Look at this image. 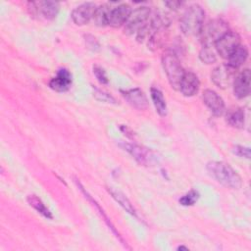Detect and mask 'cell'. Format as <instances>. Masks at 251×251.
<instances>
[{
	"instance_id": "obj_1",
	"label": "cell",
	"mask_w": 251,
	"mask_h": 251,
	"mask_svg": "<svg viewBox=\"0 0 251 251\" xmlns=\"http://www.w3.org/2000/svg\"><path fill=\"white\" fill-rule=\"evenodd\" d=\"M206 169L214 179L226 187L239 189L242 185L241 176L225 162L211 161L206 165Z\"/></svg>"
},
{
	"instance_id": "obj_2",
	"label": "cell",
	"mask_w": 251,
	"mask_h": 251,
	"mask_svg": "<svg viewBox=\"0 0 251 251\" xmlns=\"http://www.w3.org/2000/svg\"><path fill=\"white\" fill-rule=\"evenodd\" d=\"M205 12L201 6L194 4L189 6L183 13L179 26L185 35H199L204 25Z\"/></svg>"
},
{
	"instance_id": "obj_3",
	"label": "cell",
	"mask_w": 251,
	"mask_h": 251,
	"mask_svg": "<svg viewBox=\"0 0 251 251\" xmlns=\"http://www.w3.org/2000/svg\"><path fill=\"white\" fill-rule=\"evenodd\" d=\"M150 16V9L141 6L131 11L127 21L125 24V32L128 35H136L137 39H142L145 35L147 22Z\"/></svg>"
},
{
	"instance_id": "obj_4",
	"label": "cell",
	"mask_w": 251,
	"mask_h": 251,
	"mask_svg": "<svg viewBox=\"0 0 251 251\" xmlns=\"http://www.w3.org/2000/svg\"><path fill=\"white\" fill-rule=\"evenodd\" d=\"M162 65L171 86L174 89L178 90L185 73L179 59L173 53H167L162 58Z\"/></svg>"
},
{
	"instance_id": "obj_5",
	"label": "cell",
	"mask_w": 251,
	"mask_h": 251,
	"mask_svg": "<svg viewBox=\"0 0 251 251\" xmlns=\"http://www.w3.org/2000/svg\"><path fill=\"white\" fill-rule=\"evenodd\" d=\"M228 31L227 24L221 19H214L203 25L200 32V38L203 46L211 47Z\"/></svg>"
},
{
	"instance_id": "obj_6",
	"label": "cell",
	"mask_w": 251,
	"mask_h": 251,
	"mask_svg": "<svg viewBox=\"0 0 251 251\" xmlns=\"http://www.w3.org/2000/svg\"><path fill=\"white\" fill-rule=\"evenodd\" d=\"M27 8L31 16L51 21L57 17L60 5L55 1H39L29 2Z\"/></svg>"
},
{
	"instance_id": "obj_7",
	"label": "cell",
	"mask_w": 251,
	"mask_h": 251,
	"mask_svg": "<svg viewBox=\"0 0 251 251\" xmlns=\"http://www.w3.org/2000/svg\"><path fill=\"white\" fill-rule=\"evenodd\" d=\"M124 150H126L129 155L132 156L139 164L144 166H149L157 161L156 155L148 148L140 146L135 143H129L123 141L120 144Z\"/></svg>"
},
{
	"instance_id": "obj_8",
	"label": "cell",
	"mask_w": 251,
	"mask_h": 251,
	"mask_svg": "<svg viewBox=\"0 0 251 251\" xmlns=\"http://www.w3.org/2000/svg\"><path fill=\"white\" fill-rule=\"evenodd\" d=\"M240 45V36L234 31H227L216 43L215 49L217 53L225 59H227L231 53Z\"/></svg>"
},
{
	"instance_id": "obj_9",
	"label": "cell",
	"mask_w": 251,
	"mask_h": 251,
	"mask_svg": "<svg viewBox=\"0 0 251 251\" xmlns=\"http://www.w3.org/2000/svg\"><path fill=\"white\" fill-rule=\"evenodd\" d=\"M234 77H235V69L231 68L227 64L220 65L216 67L211 74V78L213 82L221 88H226V87H228L230 84H232Z\"/></svg>"
},
{
	"instance_id": "obj_10",
	"label": "cell",
	"mask_w": 251,
	"mask_h": 251,
	"mask_svg": "<svg viewBox=\"0 0 251 251\" xmlns=\"http://www.w3.org/2000/svg\"><path fill=\"white\" fill-rule=\"evenodd\" d=\"M96 8V5L92 2H86L75 7L71 15L73 22L77 25H83L88 24L89 21L93 19Z\"/></svg>"
},
{
	"instance_id": "obj_11",
	"label": "cell",
	"mask_w": 251,
	"mask_h": 251,
	"mask_svg": "<svg viewBox=\"0 0 251 251\" xmlns=\"http://www.w3.org/2000/svg\"><path fill=\"white\" fill-rule=\"evenodd\" d=\"M202 99L214 116L219 117L225 113V102L216 91L212 89H205L202 94Z\"/></svg>"
},
{
	"instance_id": "obj_12",
	"label": "cell",
	"mask_w": 251,
	"mask_h": 251,
	"mask_svg": "<svg viewBox=\"0 0 251 251\" xmlns=\"http://www.w3.org/2000/svg\"><path fill=\"white\" fill-rule=\"evenodd\" d=\"M250 78L251 74L249 69L243 70L234 77L232 82L233 93L237 98L243 99L250 94Z\"/></svg>"
},
{
	"instance_id": "obj_13",
	"label": "cell",
	"mask_w": 251,
	"mask_h": 251,
	"mask_svg": "<svg viewBox=\"0 0 251 251\" xmlns=\"http://www.w3.org/2000/svg\"><path fill=\"white\" fill-rule=\"evenodd\" d=\"M130 13L131 9L127 4H120L112 8L108 18V25L113 27H120L124 25L127 21Z\"/></svg>"
},
{
	"instance_id": "obj_14",
	"label": "cell",
	"mask_w": 251,
	"mask_h": 251,
	"mask_svg": "<svg viewBox=\"0 0 251 251\" xmlns=\"http://www.w3.org/2000/svg\"><path fill=\"white\" fill-rule=\"evenodd\" d=\"M72 84V75L67 69H60L57 75L49 81V87L56 92L69 90Z\"/></svg>"
},
{
	"instance_id": "obj_15",
	"label": "cell",
	"mask_w": 251,
	"mask_h": 251,
	"mask_svg": "<svg viewBox=\"0 0 251 251\" xmlns=\"http://www.w3.org/2000/svg\"><path fill=\"white\" fill-rule=\"evenodd\" d=\"M200 87L198 76L192 72H185L179 85V91L186 97L195 95Z\"/></svg>"
},
{
	"instance_id": "obj_16",
	"label": "cell",
	"mask_w": 251,
	"mask_h": 251,
	"mask_svg": "<svg viewBox=\"0 0 251 251\" xmlns=\"http://www.w3.org/2000/svg\"><path fill=\"white\" fill-rule=\"evenodd\" d=\"M124 98L135 109L145 110L148 106V100L145 93L140 88H132L122 91Z\"/></svg>"
},
{
	"instance_id": "obj_17",
	"label": "cell",
	"mask_w": 251,
	"mask_h": 251,
	"mask_svg": "<svg viewBox=\"0 0 251 251\" xmlns=\"http://www.w3.org/2000/svg\"><path fill=\"white\" fill-rule=\"evenodd\" d=\"M109 193L112 195V197L114 198V200L120 204V206L128 214H130L133 217H137L136 211L134 209V207L132 206V204L130 203V201L127 199V197L120 190L114 188V187H108L107 188Z\"/></svg>"
},
{
	"instance_id": "obj_18",
	"label": "cell",
	"mask_w": 251,
	"mask_h": 251,
	"mask_svg": "<svg viewBox=\"0 0 251 251\" xmlns=\"http://www.w3.org/2000/svg\"><path fill=\"white\" fill-rule=\"evenodd\" d=\"M248 58V49L246 46L244 45H239L232 53L231 55L227 58L228 60V64L231 68L233 69H237L240 66H242L245 61Z\"/></svg>"
},
{
	"instance_id": "obj_19",
	"label": "cell",
	"mask_w": 251,
	"mask_h": 251,
	"mask_svg": "<svg viewBox=\"0 0 251 251\" xmlns=\"http://www.w3.org/2000/svg\"><path fill=\"white\" fill-rule=\"evenodd\" d=\"M226 123L235 128H243L245 124L244 111L241 108H234L227 111L226 115Z\"/></svg>"
},
{
	"instance_id": "obj_20",
	"label": "cell",
	"mask_w": 251,
	"mask_h": 251,
	"mask_svg": "<svg viewBox=\"0 0 251 251\" xmlns=\"http://www.w3.org/2000/svg\"><path fill=\"white\" fill-rule=\"evenodd\" d=\"M150 95H151V99L154 104V107L156 109V112L160 116L165 117L167 115L168 110H167V103L162 91L156 87H152L150 89Z\"/></svg>"
},
{
	"instance_id": "obj_21",
	"label": "cell",
	"mask_w": 251,
	"mask_h": 251,
	"mask_svg": "<svg viewBox=\"0 0 251 251\" xmlns=\"http://www.w3.org/2000/svg\"><path fill=\"white\" fill-rule=\"evenodd\" d=\"M112 7L108 4H103L96 8L95 13L93 15V22L96 25L104 26L108 25V18Z\"/></svg>"
},
{
	"instance_id": "obj_22",
	"label": "cell",
	"mask_w": 251,
	"mask_h": 251,
	"mask_svg": "<svg viewBox=\"0 0 251 251\" xmlns=\"http://www.w3.org/2000/svg\"><path fill=\"white\" fill-rule=\"evenodd\" d=\"M26 200H27L28 204L33 209H35L39 214H41L43 217H45L46 219H52L53 218V216H52L51 212L49 211V209L44 205V203L41 201V199L38 198L36 195H34V194L28 195Z\"/></svg>"
},
{
	"instance_id": "obj_23",
	"label": "cell",
	"mask_w": 251,
	"mask_h": 251,
	"mask_svg": "<svg viewBox=\"0 0 251 251\" xmlns=\"http://www.w3.org/2000/svg\"><path fill=\"white\" fill-rule=\"evenodd\" d=\"M200 60L205 64H213L217 61V56L211 47L203 46L199 52Z\"/></svg>"
},
{
	"instance_id": "obj_24",
	"label": "cell",
	"mask_w": 251,
	"mask_h": 251,
	"mask_svg": "<svg viewBox=\"0 0 251 251\" xmlns=\"http://www.w3.org/2000/svg\"><path fill=\"white\" fill-rule=\"evenodd\" d=\"M198 198H199V193L196 190L192 189L188 193H186L185 195L179 198V203L182 206H192L198 200Z\"/></svg>"
},
{
	"instance_id": "obj_25",
	"label": "cell",
	"mask_w": 251,
	"mask_h": 251,
	"mask_svg": "<svg viewBox=\"0 0 251 251\" xmlns=\"http://www.w3.org/2000/svg\"><path fill=\"white\" fill-rule=\"evenodd\" d=\"M93 96L101 102H105V103H116V99L110 95L109 93L100 90L98 88H93Z\"/></svg>"
},
{
	"instance_id": "obj_26",
	"label": "cell",
	"mask_w": 251,
	"mask_h": 251,
	"mask_svg": "<svg viewBox=\"0 0 251 251\" xmlns=\"http://www.w3.org/2000/svg\"><path fill=\"white\" fill-rule=\"evenodd\" d=\"M93 74L95 75V77L97 78V80L102 83V84H107L109 82V79H108V76H107V74L105 72V70L98 66V65H94L93 66Z\"/></svg>"
},
{
	"instance_id": "obj_27",
	"label": "cell",
	"mask_w": 251,
	"mask_h": 251,
	"mask_svg": "<svg viewBox=\"0 0 251 251\" xmlns=\"http://www.w3.org/2000/svg\"><path fill=\"white\" fill-rule=\"evenodd\" d=\"M232 152L238 157H244L246 159L250 158V149L248 147H244L241 145H235L232 148Z\"/></svg>"
},
{
	"instance_id": "obj_28",
	"label": "cell",
	"mask_w": 251,
	"mask_h": 251,
	"mask_svg": "<svg viewBox=\"0 0 251 251\" xmlns=\"http://www.w3.org/2000/svg\"><path fill=\"white\" fill-rule=\"evenodd\" d=\"M165 5L168 6V8H170L171 10H177L179 7H181L183 5V2H180V1H169V2H165Z\"/></svg>"
},
{
	"instance_id": "obj_29",
	"label": "cell",
	"mask_w": 251,
	"mask_h": 251,
	"mask_svg": "<svg viewBox=\"0 0 251 251\" xmlns=\"http://www.w3.org/2000/svg\"><path fill=\"white\" fill-rule=\"evenodd\" d=\"M177 249H178V250H180V249H184V250H187L188 248H187V247H184V246H179V247H177Z\"/></svg>"
}]
</instances>
